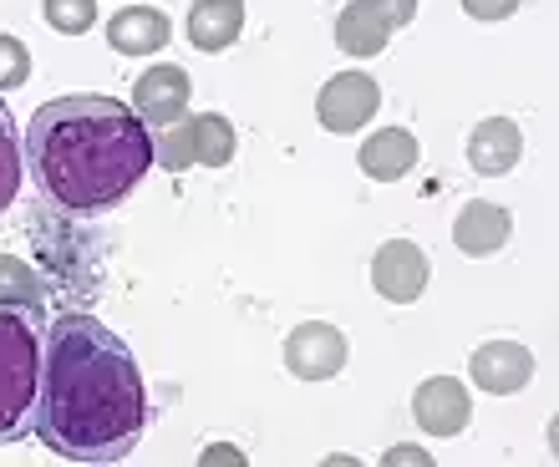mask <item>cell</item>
Listing matches in <instances>:
<instances>
[{"mask_svg":"<svg viewBox=\"0 0 559 467\" xmlns=\"http://www.w3.org/2000/svg\"><path fill=\"white\" fill-rule=\"evenodd\" d=\"M235 122L224 112H199V117H178L174 128H163L153 137V163H163L168 173L183 168H224L235 163Z\"/></svg>","mask_w":559,"mask_h":467,"instance_id":"obj_4","label":"cell"},{"mask_svg":"<svg viewBox=\"0 0 559 467\" xmlns=\"http://www.w3.org/2000/svg\"><path fill=\"white\" fill-rule=\"evenodd\" d=\"M377 11L392 21V31L402 26H413V15H417V0H377Z\"/></svg>","mask_w":559,"mask_h":467,"instance_id":"obj_22","label":"cell"},{"mask_svg":"<svg viewBox=\"0 0 559 467\" xmlns=\"http://www.w3.org/2000/svg\"><path fill=\"white\" fill-rule=\"evenodd\" d=\"M31 82V51L15 36L0 31V92H15Z\"/></svg>","mask_w":559,"mask_h":467,"instance_id":"obj_20","label":"cell"},{"mask_svg":"<svg viewBox=\"0 0 559 467\" xmlns=\"http://www.w3.org/2000/svg\"><path fill=\"white\" fill-rule=\"evenodd\" d=\"M427 254L413 239H386L377 254H371V290L392 300V306H413L417 295L427 290Z\"/></svg>","mask_w":559,"mask_h":467,"instance_id":"obj_7","label":"cell"},{"mask_svg":"<svg viewBox=\"0 0 559 467\" xmlns=\"http://www.w3.org/2000/svg\"><path fill=\"white\" fill-rule=\"evenodd\" d=\"M509 234H514L509 208L484 204V199L463 204L457 208V219H453V244L463 249L468 260H488V254H499V249L509 244Z\"/></svg>","mask_w":559,"mask_h":467,"instance_id":"obj_12","label":"cell"},{"mask_svg":"<svg viewBox=\"0 0 559 467\" xmlns=\"http://www.w3.org/2000/svg\"><path fill=\"white\" fill-rule=\"evenodd\" d=\"M468 376H473V386L488 396H514L534 381V356H530V346H519V340H488V346L473 350Z\"/></svg>","mask_w":559,"mask_h":467,"instance_id":"obj_9","label":"cell"},{"mask_svg":"<svg viewBox=\"0 0 559 467\" xmlns=\"http://www.w3.org/2000/svg\"><path fill=\"white\" fill-rule=\"evenodd\" d=\"M26 168L46 204L72 219H97L147 178L153 132L118 97H57L26 122Z\"/></svg>","mask_w":559,"mask_h":467,"instance_id":"obj_2","label":"cell"},{"mask_svg":"<svg viewBox=\"0 0 559 467\" xmlns=\"http://www.w3.org/2000/svg\"><path fill=\"white\" fill-rule=\"evenodd\" d=\"M519 5H524V0H463V11H468L473 21H509Z\"/></svg>","mask_w":559,"mask_h":467,"instance_id":"obj_21","label":"cell"},{"mask_svg":"<svg viewBox=\"0 0 559 467\" xmlns=\"http://www.w3.org/2000/svg\"><path fill=\"white\" fill-rule=\"evenodd\" d=\"M168 36H174V26H168V15L158 5H122L107 21V46L118 57H153V51L168 46Z\"/></svg>","mask_w":559,"mask_h":467,"instance_id":"obj_13","label":"cell"},{"mask_svg":"<svg viewBox=\"0 0 559 467\" xmlns=\"http://www.w3.org/2000/svg\"><path fill=\"white\" fill-rule=\"evenodd\" d=\"M392 41V21L377 11V0H352L336 15V46L346 57H377Z\"/></svg>","mask_w":559,"mask_h":467,"instance_id":"obj_16","label":"cell"},{"mask_svg":"<svg viewBox=\"0 0 559 467\" xmlns=\"http://www.w3.org/2000/svg\"><path fill=\"white\" fill-rule=\"evenodd\" d=\"M204 463H245V453H235V447H214V453H204Z\"/></svg>","mask_w":559,"mask_h":467,"instance_id":"obj_23","label":"cell"},{"mask_svg":"<svg viewBox=\"0 0 559 467\" xmlns=\"http://www.w3.org/2000/svg\"><path fill=\"white\" fill-rule=\"evenodd\" d=\"M346 366V336L325 321H306L285 336V371L300 381H331Z\"/></svg>","mask_w":559,"mask_h":467,"instance_id":"obj_8","label":"cell"},{"mask_svg":"<svg viewBox=\"0 0 559 467\" xmlns=\"http://www.w3.org/2000/svg\"><path fill=\"white\" fill-rule=\"evenodd\" d=\"M21 163H26V147H21L11 107L0 103V214H5V208L15 204V193H21Z\"/></svg>","mask_w":559,"mask_h":467,"instance_id":"obj_17","label":"cell"},{"mask_svg":"<svg viewBox=\"0 0 559 467\" xmlns=\"http://www.w3.org/2000/svg\"><path fill=\"white\" fill-rule=\"evenodd\" d=\"M189 97H193V82L174 61L147 67L133 82V112L147 122V132H163V128H174L178 117H189Z\"/></svg>","mask_w":559,"mask_h":467,"instance_id":"obj_6","label":"cell"},{"mask_svg":"<svg viewBox=\"0 0 559 467\" xmlns=\"http://www.w3.org/2000/svg\"><path fill=\"white\" fill-rule=\"evenodd\" d=\"M417 158H423V147H417V137L407 128L371 132L367 143H361V153H356L361 173L377 178V183H397V178H407L417 168Z\"/></svg>","mask_w":559,"mask_h":467,"instance_id":"obj_14","label":"cell"},{"mask_svg":"<svg viewBox=\"0 0 559 467\" xmlns=\"http://www.w3.org/2000/svg\"><path fill=\"white\" fill-rule=\"evenodd\" d=\"M41 346H46V310L0 300V447L26 442L36 432Z\"/></svg>","mask_w":559,"mask_h":467,"instance_id":"obj_3","label":"cell"},{"mask_svg":"<svg viewBox=\"0 0 559 467\" xmlns=\"http://www.w3.org/2000/svg\"><path fill=\"white\" fill-rule=\"evenodd\" d=\"M377 107H382V87L367 72H336L321 87V97H316V117H321L325 132L367 128L371 117H377Z\"/></svg>","mask_w":559,"mask_h":467,"instance_id":"obj_5","label":"cell"},{"mask_svg":"<svg viewBox=\"0 0 559 467\" xmlns=\"http://www.w3.org/2000/svg\"><path fill=\"white\" fill-rule=\"evenodd\" d=\"M245 31V0H193L189 5V41L199 51H229Z\"/></svg>","mask_w":559,"mask_h":467,"instance_id":"obj_15","label":"cell"},{"mask_svg":"<svg viewBox=\"0 0 559 467\" xmlns=\"http://www.w3.org/2000/svg\"><path fill=\"white\" fill-rule=\"evenodd\" d=\"M41 15L61 36H82L97 26V0H41Z\"/></svg>","mask_w":559,"mask_h":467,"instance_id":"obj_19","label":"cell"},{"mask_svg":"<svg viewBox=\"0 0 559 467\" xmlns=\"http://www.w3.org/2000/svg\"><path fill=\"white\" fill-rule=\"evenodd\" d=\"M143 371L118 331L67 310L46 325L36 438L67 463H122L143 442Z\"/></svg>","mask_w":559,"mask_h":467,"instance_id":"obj_1","label":"cell"},{"mask_svg":"<svg viewBox=\"0 0 559 467\" xmlns=\"http://www.w3.org/2000/svg\"><path fill=\"white\" fill-rule=\"evenodd\" d=\"M0 300H15V306L46 310V285H41V275H36L26 260H15V254H0Z\"/></svg>","mask_w":559,"mask_h":467,"instance_id":"obj_18","label":"cell"},{"mask_svg":"<svg viewBox=\"0 0 559 467\" xmlns=\"http://www.w3.org/2000/svg\"><path fill=\"white\" fill-rule=\"evenodd\" d=\"M524 158V132L514 117H484L468 132V168L484 178H503L514 163Z\"/></svg>","mask_w":559,"mask_h":467,"instance_id":"obj_11","label":"cell"},{"mask_svg":"<svg viewBox=\"0 0 559 467\" xmlns=\"http://www.w3.org/2000/svg\"><path fill=\"white\" fill-rule=\"evenodd\" d=\"M413 417L427 438H457L473 417L468 386L453 376H427L423 386L413 392Z\"/></svg>","mask_w":559,"mask_h":467,"instance_id":"obj_10","label":"cell"}]
</instances>
